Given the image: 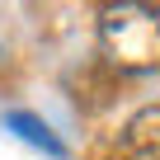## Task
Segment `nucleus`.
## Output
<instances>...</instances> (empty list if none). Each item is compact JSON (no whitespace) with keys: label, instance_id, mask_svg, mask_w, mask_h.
Wrapping results in <instances>:
<instances>
[{"label":"nucleus","instance_id":"obj_1","mask_svg":"<svg viewBox=\"0 0 160 160\" xmlns=\"http://www.w3.org/2000/svg\"><path fill=\"white\" fill-rule=\"evenodd\" d=\"M99 57L122 71V75H141L160 66V5H108L99 10Z\"/></svg>","mask_w":160,"mask_h":160},{"label":"nucleus","instance_id":"obj_2","mask_svg":"<svg viewBox=\"0 0 160 160\" xmlns=\"http://www.w3.org/2000/svg\"><path fill=\"white\" fill-rule=\"evenodd\" d=\"M113 160H160V104H141L118 127Z\"/></svg>","mask_w":160,"mask_h":160},{"label":"nucleus","instance_id":"obj_3","mask_svg":"<svg viewBox=\"0 0 160 160\" xmlns=\"http://www.w3.org/2000/svg\"><path fill=\"white\" fill-rule=\"evenodd\" d=\"M0 122H5V132H10V137H19L24 146H33V151H42V155H52V160H71L66 141H61V137H57L38 113H28V108H10Z\"/></svg>","mask_w":160,"mask_h":160},{"label":"nucleus","instance_id":"obj_4","mask_svg":"<svg viewBox=\"0 0 160 160\" xmlns=\"http://www.w3.org/2000/svg\"><path fill=\"white\" fill-rule=\"evenodd\" d=\"M0 61H5V47H0Z\"/></svg>","mask_w":160,"mask_h":160}]
</instances>
